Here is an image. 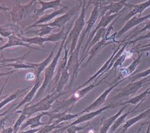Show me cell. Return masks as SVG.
<instances>
[{
    "instance_id": "obj_1",
    "label": "cell",
    "mask_w": 150,
    "mask_h": 133,
    "mask_svg": "<svg viewBox=\"0 0 150 133\" xmlns=\"http://www.w3.org/2000/svg\"><path fill=\"white\" fill-rule=\"evenodd\" d=\"M67 92H62V93H52L51 94H49L44 99H43L38 103L34 104V105L30 106L29 107H25L21 111H17L18 113H23L25 114L27 117L30 116L33 114L41 111H46L51 108L53 102L58 99V97L63 96Z\"/></svg>"
},
{
    "instance_id": "obj_2",
    "label": "cell",
    "mask_w": 150,
    "mask_h": 133,
    "mask_svg": "<svg viewBox=\"0 0 150 133\" xmlns=\"http://www.w3.org/2000/svg\"><path fill=\"white\" fill-rule=\"evenodd\" d=\"M86 0H83V4H82V11H81V13L79 18L77 19L76 22H75L74 26L73 29H72L70 34H69V39L67 40H71V44L70 47V56L73 54L74 53V51L76 49V42L80 36V34L81 31L83 29V28L85 25L86 21H85V18H86Z\"/></svg>"
},
{
    "instance_id": "obj_3",
    "label": "cell",
    "mask_w": 150,
    "mask_h": 133,
    "mask_svg": "<svg viewBox=\"0 0 150 133\" xmlns=\"http://www.w3.org/2000/svg\"><path fill=\"white\" fill-rule=\"evenodd\" d=\"M73 22L74 21L72 22L71 24L70 27L69 28V29L67 31V32L65 34V36L64 38V40H63V41H62V44H61V46H60V49H59L58 52L57 53V54L56 55V56H54V58L53 59L52 61L51 62V63H50V65L48 66V67H47L45 69V78H44V81H43V84H42L41 87L40 88L39 91H38V93L37 94V96H36V97H38L40 95V94H41L42 92L45 89L46 87H47V85L49 84V83H50V82H51V79H52L53 75H54V69L56 68V64H57V63H58V59H60V55H61V53L62 51V49H63V47L65 46L64 45L65 42V41H66L67 36L68 35L69 33L70 32V30L71 29L72 25H73Z\"/></svg>"
},
{
    "instance_id": "obj_4",
    "label": "cell",
    "mask_w": 150,
    "mask_h": 133,
    "mask_svg": "<svg viewBox=\"0 0 150 133\" xmlns=\"http://www.w3.org/2000/svg\"><path fill=\"white\" fill-rule=\"evenodd\" d=\"M150 83V75L148 77H146L145 78L140 79L139 80H137L136 81L131 82V83L127 84L124 88H122L119 90L116 96L112 97V100H116L118 99H121L127 96H129L131 95L135 94L137 92L140 88L146 86Z\"/></svg>"
},
{
    "instance_id": "obj_5",
    "label": "cell",
    "mask_w": 150,
    "mask_h": 133,
    "mask_svg": "<svg viewBox=\"0 0 150 133\" xmlns=\"http://www.w3.org/2000/svg\"><path fill=\"white\" fill-rule=\"evenodd\" d=\"M111 72L112 71L109 72V74H108L107 75H106V76H105L104 78H102L100 81H98V83H95L89 85V86H87V87H85L83 88H82V89H80L79 90H75L74 94H73V96H71L70 99L64 101V102H63V103H62L57 108V109L54 110V112H58L60 109H62L63 108H64V107H69V106L72 105V104H74L76 102V101L80 100V99H82V98H83L84 96H85L89 92L93 90V88H95V87L98 86L99 84H100L106 78L109 77V75L112 73Z\"/></svg>"
},
{
    "instance_id": "obj_6",
    "label": "cell",
    "mask_w": 150,
    "mask_h": 133,
    "mask_svg": "<svg viewBox=\"0 0 150 133\" xmlns=\"http://www.w3.org/2000/svg\"><path fill=\"white\" fill-rule=\"evenodd\" d=\"M100 5V2L98 0H96V1L95 4V7H94L93 10L92 11V13H91V16L89 19L88 21H87V26H86V29L84 30V31L82 34V36H81V37H80V39L79 40V44H78V46L76 47V51H75V52H74L73 53V55H75V56H76V57H78V56H79V54H78V53H79L80 47H81V45H82V42H83L84 39H85L86 36L88 35L89 33H90V31H91L92 28L93 27L94 25H95V24L96 23V20H97L98 18L99 17Z\"/></svg>"
},
{
    "instance_id": "obj_7",
    "label": "cell",
    "mask_w": 150,
    "mask_h": 133,
    "mask_svg": "<svg viewBox=\"0 0 150 133\" xmlns=\"http://www.w3.org/2000/svg\"><path fill=\"white\" fill-rule=\"evenodd\" d=\"M53 55H54V53L51 52V54L47 58L45 61H43L40 64H23V63H19L18 62L17 63H15V64H5L4 65L3 67H6V66H12L15 69H35L36 71V80L39 79L40 77V74L41 73L45 70V69L47 68V66L50 62L51 61V59L53 58Z\"/></svg>"
},
{
    "instance_id": "obj_8",
    "label": "cell",
    "mask_w": 150,
    "mask_h": 133,
    "mask_svg": "<svg viewBox=\"0 0 150 133\" xmlns=\"http://www.w3.org/2000/svg\"><path fill=\"white\" fill-rule=\"evenodd\" d=\"M64 29L65 28H62V30L60 31L59 33L52 34L47 37H43V36H35L33 38H26L21 34H18L17 35L20 37L25 43H29L30 44H36V45H39L41 47H43V44L47 42H58L62 38H63L64 36Z\"/></svg>"
},
{
    "instance_id": "obj_9",
    "label": "cell",
    "mask_w": 150,
    "mask_h": 133,
    "mask_svg": "<svg viewBox=\"0 0 150 133\" xmlns=\"http://www.w3.org/2000/svg\"><path fill=\"white\" fill-rule=\"evenodd\" d=\"M18 7H15L14 9H12L10 14L14 22H18L21 21L23 18L27 17L28 15L30 14L33 11H35L36 2L32 0L29 4L25 5H20L18 3Z\"/></svg>"
},
{
    "instance_id": "obj_10",
    "label": "cell",
    "mask_w": 150,
    "mask_h": 133,
    "mask_svg": "<svg viewBox=\"0 0 150 133\" xmlns=\"http://www.w3.org/2000/svg\"><path fill=\"white\" fill-rule=\"evenodd\" d=\"M120 104H117V105H115L114 104H109V105L105 106L104 107H103V108L101 109H97L96 110H93V111H91L89 112H87V114H83V115H81L80 116L79 118H77V119L75 120L74 122H72L71 124H69V125L65 127L64 128H62V131H64L65 130H66V129L69 127L70 126H73V125H77L79 124H80V123H82L83 122H88L89 120H91L92 119L95 118V117H96L97 116L100 115V114H102L103 112L105 111V110L109 109H114V108H116L118 106H119Z\"/></svg>"
},
{
    "instance_id": "obj_11",
    "label": "cell",
    "mask_w": 150,
    "mask_h": 133,
    "mask_svg": "<svg viewBox=\"0 0 150 133\" xmlns=\"http://www.w3.org/2000/svg\"><path fill=\"white\" fill-rule=\"evenodd\" d=\"M149 19H150V13L145 16H141L140 15L134 16L131 18L129 20H128L126 21V23L125 24L122 29H120L118 32L115 34V38H117V39L118 38H120L124 33L127 32L128 31L133 29V27H135L137 25L141 24L143 22L148 20Z\"/></svg>"
},
{
    "instance_id": "obj_12",
    "label": "cell",
    "mask_w": 150,
    "mask_h": 133,
    "mask_svg": "<svg viewBox=\"0 0 150 133\" xmlns=\"http://www.w3.org/2000/svg\"><path fill=\"white\" fill-rule=\"evenodd\" d=\"M127 77H126V78H123L122 79H121V80L120 81H118L117 82H116V83L112 84V86L110 87L109 88H108L107 90H105L104 92H103L100 96L97 99H96L94 102L91 104L90 105H89L87 107H86V108L84 109L83 110H82V112H80V113L82 114H83V113H86V112H91V111H93L94 110H95L96 109L99 108L100 107L102 104L104 103L106 99H107V97L108 95L111 93V92L114 89V88L117 87L118 84H119L120 83H121L122 82L124 81L126 79H127Z\"/></svg>"
},
{
    "instance_id": "obj_13",
    "label": "cell",
    "mask_w": 150,
    "mask_h": 133,
    "mask_svg": "<svg viewBox=\"0 0 150 133\" xmlns=\"http://www.w3.org/2000/svg\"><path fill=\"white\" fill-rule=\"evenodd\" d=\"M80 8V5H77L75 7H73L71 10L66 12L65 14L61 16L56 18L54 21L51 22V23L47 24L50 27H64L65 25L66 24L67 22L69 21L71 19L73 18L74 16L77 13V12L79 11Z\"/></svg>"
},
{
    "instance_id": "obj_14",
    "label": "cell",
    "mask_w": 150,
    "mask_h": 133,
    "mask_svg": "<svg viewBox=\"0 0 150 133\" xmlns=\"http://www.w3.org/2000/svg\"><path fill=\"white\" fill-rule=\"evenodd\" d=\"M128 0H120L116 2H111L110 4L103 6L101 9L100 14L103 16L105 13L109 14H117L120 12L124 7H127V1Z\"/></svg>"
},
{
    "instance_id": "obj_15",
    "label": "cell",
    "mask_w": 150,
    "mask_h": 133,
    "mask_svg": "<svg viewBox=\"0 0 150 133\" xmlns=\"http://www.w3.org/2000/svg\"><path fill=\"white\" fill-rule=\"evenodd\" d=\"M52 112H43L41 114H39L38 115L33 117V118H29L25 123H23V124L21 125L20 130L21 131H22V130L25 129L26 127H30L31 129H36V127H40L42 125H46L47 124H49V123H51V122L43 123V122H40V120H41V118L43 116H45V115H47L50 117V118H51V117L53 114H52Z\"/></svg>"
},
{
    "instance_id": "obj_16",
    "label": "cell",
    "mask_w": 150,
    "mask_h": 133,
    "mask_svg": "<svg viewBox=\"0 0 150 133\" xmlns=\"http://www.w3.org/2000/svg\"><path fill=\"white\" fill-rule=\"evenodd\" d=\"M129 104H125L124 107L120 109L118 111L114 114L113 116H112L111 117H109V118H103L102 119V125L100 129L99 133H108L109 131V129H111L112 125L113 124V123L115 122V120H116L118 117H119L122 112H124V110L127 108Z\"/></svg>"
},
{
    "instance_id": "obj_17",
    "label": "cell",
    "mask_w": 150,
    "mask_h": 133,
    "mask_svg": "<svg viewBox=\"0 0 150 133\" xmlns=\"http://www.w3.org/2000/svg\"><path fill=\"white\" fill-rule=\"evenodd\" d=\"M62 0H52V1H42V0H38V1L40 3V4L42 5V7L40 9H35L34 11V14L36 16H38L40 14L43 13L45 11L48 10V9H54L56 10H58L59 9H61V7H64V5H62L61 2ZM76 1H80V0H76Z\"/></svg>"
},
{
    "instance_id": "obj_18",
    "label": "cell",
    "mask_w": 150,
    "mask_h": 133,
    "mask_svg": "<svg viewBox=\"0 0 150 133\" xmlns=\"http://www.w3.org/2000/svg\"><path fill=\"white\" fill-rule=\"evenodd\" d=\"M127 7H131L132 9H131V10L129 13H127L126 15V16L123 18V20L124 21H127L128 20H129L131 18H132L134 16H135L137 14L141 15L142 12L144 11L146 9L150 7V0H147V1L141 3V4L136 5L127 4Z\"/></svg>"
},
{
    "instance_id": "obj_19",
    "label": "cell",
    "mask_w": 150,
    "mask_h": 133,
    "mask_svg": "<svg viewBox=\"0 0 150 133\" xmlns=\"http://www.w3.org/2000/svg\"><path fill=\"white\" fill-rule=\"evenodd\" d=\"M143 54H144V53H140V55H139L138 56V57L134 60L133 62L131 63V64L129 66H128V67L124 68H121L120 69V74L119 76L118 77V78L115 79L114 83H116V82H117L118 81L121 80V79L128 77L130 75H131L132 73L135 72L136 68H137V66H138L139 64H140Z\"/></svg>"
},
{
    "instance_id": "obj_20",
    "label": "cell",
    "mask_w": 150,
    "mask_h": 133,
    "mask_svg": "<svg viewBox=\"0 0 150 133\" xmlns=\"http://www.w3.org/2000/svg\"><path fill=\"white\" fill-rule=\"evenodd\" d=\"M14 46H25L33 49L41 50L39 48H36V47L30 46L28 44L25 43L20 37H19L18 36H17L15 34H12V35L8 36V42L6 43L4 46L0 47V51H2L5 49L8 48V47H14Z\"/></svg>"
},
{
    "instance_id": "obj_21",
    "label": "cell",
    "mask_w": 150,
    "mask_h": 133,
    "mask_svg": "<svg viewBox=\"0 0 150 133\" xmlns=\"http://www.w3.org/2000/svg\"><path fill=\"white\" fill-rule=\"evenodd\" d=\"M150 115V107L148 109H146L144 111L140 113V114L137 115L135 117H133V118H130L129 119L127 120L124 122V125L122 128V133H126L127 131L129 129L130 127H131L133 125L136 124L137 122H139L140 120H142L145 119Z\"/></svg>"
},
{
    "instance_id": "obj_22",
    "label": "cell",
    "mask_w": 150,
    "mask_h": 133,
    "mask_svg": "<svg viewBox=\"0 0 150 133\" xmlns=\"http://www.w3.org/2000/svg\"><path fill=\"white\" fill-rule=\"evenodd\" d=\"M42 84H43L42 79H40L38 81H36L35 84H34V85L33 86V87L31 88V90H30L29 92L27 94V96L24 97L23 101H21L20 103V104H19L16 107H15L14 109L13 110V112H15L16 110H18V109H20V107H22L23 104H25V103H29L30 101L33 99V98L34 95H35V94L36 93L38 89L39 88L41 87Z\"/></svg>"
},
{
    "instance_id": "obj_23",
    "label": "cell",
    "mask_w": 150,
    "mask_h": 133,
    "mask_svg": "<svg viewBox=\"0 0 150 133\" xmlns=\"http://www.w3.org/2000/svg\"><path fill=\"white\" fill-rule=\"evenodd\" d=\"M40 27V29L36 31H27L25 33L26 34L28 33H34L36 34L38 36H43L44 35H47V34H49L52 32V31L55 29V27H50L49 25H47V24H38V25H31L30 26H29L27 27V29H30V28L33 27Z\"/></svg>"
},
{
    "instance_id": "obj_24",
    "label": "cell",
    "mask_w": 150,
    "mask_h": 133,
    "mask_svg": "<svg viewBox=\"0 0 150 133\" xmlns=\"http://www.w3.org/2000/svg\"><path fill=\"white\" fill-rule=\"evenodd\" d=\"M140 104H141L139 103L135 107V108L133 109L132 110H128L127 112L124 113V114H121L119 117H118V118L116 120H115V122L113 123V124L112 125L111 129H109V133H115V132H116L117 131L118 128L122 124V123H124L125 121H126V119L127 117L128 116V115H129L130 113H131V112H133V111H135V110L137 108H139V107L140 105Z\"/></svg>"
},
{
    "instance_id": "obj_25",
    "label": "cell",
    "mask_w": 150,
    "mask_h": 133,
    "mask_svg": "<svg viewBox=\"0 0 150 133\" xmlns=\"http://www.w3.org/2000/svg\"><path fill=\"white\" fill-rule=\"evenodd\" d=\"M67 9V6H64V7H63L62 9L56 10L55 11L52 12L51 14L44 15L43 16L40 18L35 24H34L33 25H38V24H45V23H47V22H48L49 21H51V20H52L54 18L58 16V15L65 13V12H66Z\"/></svg>"
},
{
    "instance_id": "obj_26",
    "label": "cell",
    "mask_w": 150,
    "mask_h": 133,
    "mask_svg": "<svg viewBox=\"0 0 150 133\" xmlns=\"http://www.w3.org/2000/svg\"><path fill=\"white\" fill-rule=\"evenodd\" d=\"M149 95H150V87L148 88L146 91L143 92L142 93L138 95V96H135L129 101H127L126 102H124L123 103L120 104V105H125V104H137L140 103L141 104L145 100L146 98L148 97Z\"/></svg>"
},
{
    "instance_id": "obj_27",
    "label": "cell",
    "mask_w": 150,
    "mask_h": 133,
    "mask_svg": "<svg viewBox=\"0 0 150 133\" xmlns=\"http://www.w3.org/2000/svg\"><path fill=\"white\" fill-rule=\"evenodd\" d=\"M29 88H30V87H27L25 88V89H23V90H18L17 92H16L14 93L13 94H11V96H7V97H6L5 99H4L1 101H0V109H1L3 107H4L6 104H7L8 103H10L11 101L16 99L17 97L19 96V95L24 93L25 92H26L28 89H29ZM0 99H1V98H0Z\"/></svg>"
},
{
    "instance_id": "obj_28",
    "label": "cell",
    "mask_w": 150,
    "mask_h": 133,
    "mask_svg": "<svg viewBox=\"0 0 150 133\" xmlns=\"http://www.w3.org/2000/svg\"><path fill=\"white\" fill-rule=\"evenodd\" d=\"M81 115H82V114H81L80 112L76 113V114H65L61 116L60 118H58L56 120V121H54L53 123H54L56 125H58L59 123H60L69 121V120L73 119H76L77 118H79V117Z\"/></svg>"
},
{
    "instance_id": "obj_29",
    "label": "cell",
    "mask_w": 150,
    "mask_h": 133,
    "mask_svg": "<svg viewBox=\"0 0 150 133\" xmlns=\"http://www.w3.org/2000/svg\"><path fill=\"white\" fill-rule=\"evenodd\" d=\"M149 75H150V68L146 69V70H144L137 74L131 75L129 76V77H127V79L131 80V82H133V81H136L137 80H139L140 79L148 77Z\"/></svg>"
},
{
    "instance_id": "obj_30",
    "label": "cell",
    "mask_w": 150,
    "mask_h": 133,
    "mask_svg": "<svg viewBox=\"0 0 150 133\" xmlns=\"http://www.w3.org/2000/svg\"><path fill=\"white\" fill-rule=\"evenodd\" d=\"M150 31V20H148L147 22H146V23L144 24V27L140 31H137L135 33H133L132 34H131V36L130 37L127 38L126 39H125V40H124L122 41H121L120 42L123 43L124 42H127V41H130L131 39H133L134 37H135L137 35H139V34H141L143 32H145V31Z\"/></svg>"
},
{
    "instance_id": "obj_31",
    "label": "cell",
    "mask_w": 150,
    "mask_h": 133,
    "mask_svg": "<svg viewBox=\"0 0 150 133\" xmlns=\"http://www.w3.org/2000/svg\"><path fill=\"white\" fill-rule=\"evenodd\" d=\"M27 118V116L25 114L21 113V114L19 117L18 119L16 121L14 127H13V129H14V132L13 133H18L19 130L20 129L21 125L23 124V122L25 119Z\"/></svg>"
},
{
    "instance_id": "obj_32",
    "label": "cell",
    "mask_w": 150,
    "mask_h": 133,
    "mask_svg": "<svg viewBox=\"0 0 150 133\" xmlns=\"http://www.w3.org/2000/svg\"><path fill=\"white\" fill-rule=\"evenodd\" d=\"M127 56H128V53L126 51H124V52L119 57H118L116 61H115V63L113 66H112V68L111 69V71H112L113 69H116L118 67H121L122 65L123 64L124 62L125 61V60L126 59Z\"/></svg>"
},
{
    "instance_id": "obj_33",
    "label": "cell",
    "mask_w": 150,
    "mask_h": 133,
    "mask_svg": "<svg viewBox=\"0 0 150 133\" xmlns=\"http://www.w3.org/2000/svg\"><path fill=\"white\" fill-rule=\"evenodd\" d=\"M62 128V127L58 125H56L54 123H52V124H47L45 125L43 127L40 129L39 131H38L36 133H49L51 131H52L54 129H60Z\"/></svg>"
},
{
    "instance_id": "obj_34",
    "label": "cell",
    "mask_w": 150,
    "mask_h": 133,
    "mask_svg": "<svg viewBox=\"0 0 150 133\" xmlns=\"http://www.w3.org/2000/svg\"><path fill=\"white\" fill-rule=\"evenodd\" d=\"M28 54H25V55L20 56L19 58H16V59H6L4 58V55H1V56H0V66L1 67H3L4 64H5V63L7 62H21L22 60H23L25 56L27 55Z\"/></svg>"
},
{
    "instance_id": "obj_35",
    "label": "cell",
    "mask_w": 150,
    "mask_h": 133,
    "mask_svg": "<svg viewBox=\"0 0 150 133\" xmlns=\"http://www.w3.org/2000/svg\"><path fill=\"white\" fill-rule=\"evenodd\" d=\"M150 39V31L147 33H146L144 34H142V35H141V36H140L139 38H137V39H134L131 41V40L127 41V42H128V43H129V44H135L137 42H139V41H141V40H145V39Z\"/></svg>"
},
{
    "instance_id": "obj_36",
    "label": "cell",
    "mask_w": 150,
    "mask_h": 133,
    "mask_svg": "<svg viewBox=\"0 0 150 133\" xmlns=\"http://www.w3.org/2000/svg\"><path fill=\"white\" fill-rule=\"evenodd\" d=\"M86 127H76V125H73L69 127L66 129V130L67 133H77L79 131H81V130H83Z\"/></svg>"
},
{
    "instance_id": "obj_37",
    "label": "cell",
    "mask_w": 150,
    "mask_h": 133,
    "mask_svg": "<svg viewBox=\"0 0 150 133\" xmlns=\"http://www.w3.org/2000/svg\"><path fill=\"white\" fill-rule=\"evenodd\" d=\"M134 52H137V53H145V52H148L150 51V46L149 47H136L135 49H134L133 50Z\"/></svg>"
},
{
    "instance_id": "obj_38",
    "label": "cell",
    "mask_w": 150,
    "mask_h": 133,
    "mask_svg": "<svg viewBox=\"0 0 150 133\" xmlns=\"http://www.w3.org/2000/svg\"><path fill=\"white\" fill-rule=\"evenodd\" d=\"M12 114V112L9 114V115L7 116H6L5 118H3L1 119H0V130H2L3 129H4V125H5V121L7 120V118H8V117L10 116Z\"/></svg>"
},
{
    "instance_id": "obj_39",
    "label": "cell",
    "mask_w": 150,
    "mask_h": 133,
    "mask_svg": "<svg viewBox=\"0 0 150 133\" xmlns=\"http://www.w3.org/2000/svg\"><path fill=\"white\" fill-rule=\"evenodd\" d=\"M40 129L41 128H39V129H31L30 130H28V131H21V132H19L18 133H36L38 131H39Z\"/></svg>"
},
{
    "instance_id": "obj_40",
    "label": "cell",
    "mask_w": 150,
    "mask_h": 133,
    "mask_svg": "<svg viewBox=\"0 0 150 133\" xmlns=\"http://www.w3.org/2000/svg\"><path fill=\"white\" fill-rule=\"evenodd\" d=\"M14 129L13 127H8L6 129H3L1 133H13Z\"/></svg>"
},
{
    "instance_id": "obj_41",
    "label": "cell",
    "mask_w": 150,
    "mask_h": 133,
    "mask_svg": "<svg viewBox=\"0 0 150 133\" xmlns=\"http://www.w3.org/2000/svg\"><path fill=\"white\" fill-rule=\"evenodd\" d=\"M14 107V105H12V106L10 107V108H9L7 110H6L5 112H3V113H0V118H1V117H3V116H5L6 114H8V113L9 112V111H10V110H12V109Z\"/></svg>"
},
{
    "instance_id": "obj_42",
    "label": "cell",
    "mask_w": 150,
    "mask_h": 133,
    "mask_svg": "<svg viewBox=\"0 0 150 133\" xmlns=\"http://www.w3.org/2000/svg\"><path fill=\"white\" fill-rule=\"evenodd\" d=\"M9 10V9L6 7L5 5L4 4H0V11H4V12H6Z\"/></svg>"
},
{
    "instance_id": "obj_43",
    "label": "cell",
    "mask_w": 150,
    "mask_h": 133,
    "mask_svg": "<svg viewBox=\"0 0 150 133\" xmlns=\"http://www.w3.org/2000/svg\"><path fill=\"white\" fill-rule=\"evenodd\" d=\"M15 70H12L9 72H6V73H0V77H3V76H5V75H11L13 73Z\"/></svg>"
},
{
    "instance_id": "obj_44",
    "label": "cell",
    "mask_w": 150,
    "mask_h": 133,
    "mask_svg": "<svg viewBox=\"0 0 150 133\" xmlns=\"http://www.w3.org/2000/svg\"><path fill=\"white\" fill-rule=\"evenodd\" d=\"M62 132H63V131H62V128H60V129H59L58 130H56L54 132H53L52 133H62Z\"/></svg>"
},
{
    "instance_id": "obj_45",
    "label": "cell",
    "mask_w": 150,
    "mask_h": 133,
    "mask_svg": "<svg viewBox=\"0 0 150 133\" xmlns=\"http://www.w3.org/2000/svg\"><path fill=\"white\" fill-rule=\"evenodd\" d=\"M149 132H150V122H149V125L148 126V128H147V129H146V133H149Z\"/></svg>"
},
{
    "instance_id": "obj_46",
    "label": "cell",
    "mask_w": 150,
    "mask_h": 133,
    "mask_svg": "<svg viewBox=\"0 0 150 133\" xmlns=\"http://www.w3.org/2000/svg\"><path fill=\"white\" fill-rule=\"evenodd\" d=\"M144 125V123H143V124L139 128V130H138V131H137V133H140V131H141V130H142V127H143V125Z\"/></svg>"
},
{
    "instance_id": "obj_47",
    "label": "cell",
    "mask_w": 150,
    "mask_h": 133,
    "mask_svg": "<svg viewBox=\"0 0 150 133\" xmlns=\"http://www.w3.org/2000/svg\"><path fill=\"white\" fill-rule=\"evenodd\" d=\"M7 81H8V79H7V81H6V82H5V84L4 85V86H3V87L1 88V91H0V98H1V92H2V90H4V87H5V85L6 84V83H7Z\"/></svg>"
},
{
    "instance_id": "obj_48",
    "label": "cell",
    "mask_w": 150,
    "mask_h": 133,
    "mask_svg": "<svg viewBox=\"0 0 150 133\" xmlns=\"http://www.w3.org/2000/svg\"><path fill=\"white\" fill-rule=\"evenodd\" d=\"M0 41H1V42H5L4 39L1 35H0Z\"/></svg>"
},
{
    "instance_id": "obj_49",
    "label": "cell",
    "mask_w": 150,
    "mask_h": 133,
    "mask_svg": "<svg viewBox=\"0 0 150 133\" xmlns=\"http://www.w3.org/2000/svg\"><path fill=\"white\" fill-rule=\"evenodd\" d=\"M98 1L100 2V4H101V2L102 1H115V0H98Z\"/></svg>"
},
{
    "instance_id": "obj_50",
    "label": "cell",
    "mask_w": 150,
    "mask_h": 133,
    "mask_svg": "<svg viewBox=\"0 0 150 133\" xmlns=\"http://www.w3.org/2000/svg\"><path fill=\"white\" fill-rule=\"evenodd\" d=\"M33 1H35V2H36V0H33Z\"/></svg>"
}]
</instances>
